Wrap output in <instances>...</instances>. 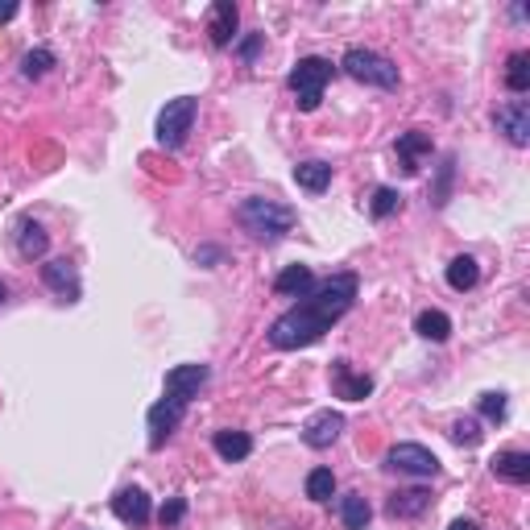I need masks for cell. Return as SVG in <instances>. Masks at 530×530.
Masks as SVG:
<instances>
[{"instance_id": "obj_1", "label": "cell", "mask_w": 530, "mask_h": 530, "mask_svg": "<svg viewBox=\"0 0 530 530\" xmlns=\"http://www.w3.org/2000/svg\"><path fill=\"white\" fill-rule=\"evenodd\" d=\"M356 286H361L356 274H332V278H324V282H315L303 295V303L274 319L270 344L282 348V353H290V348H307V344L324 340L327 327H332L340 315L353 311Z\"/></svg>"}, {"instance_id": "obj_2", "label": "cell", "mask_w": 530, "mask_h": 530, "mask_svg": "<svg viewBox=\"0 0 530 530\" xmlns=\"http://www.w3.org/2000/svg\"><path fill=\"white\" fill-rule=\"evenodd\" d=\"M236 220H241V228H245L253 241H265V245L282 241V236L298 224L295 207L278 203V199H245V203L236 207Z\"/></svg>"}, {"instance_id": "obj_3", "label": "cell", "mask_w": 530, "mask_h": 530, "mask_svg": "<svg viewBox=\"0 0 530 530\" xmlns=\"http://www.w3.org/2000/svg\"><path fill=\"white\" fill-rule=\"evenodd\" d=\"M348 75L356 79V83H364V88H382V91H393L398 88V67H393L385 54H377V50H369V46H353L348 54H344V62H340Z\"/></svg>"}, {"instance_id": "obj_4", "label": "cell", "mask_w": 530, "mask_h": 530, "mask_svg": "<svg viewBox=\"0 0 530 530\" xmlns=\"http://www.w3.org/2000/svg\"><path fill=\"white\" fill-rule=\"evenodd\" d=\"M327 79H332V62H327V59H298L286 83H290V91H295L298 109L315 112V109H319V99H324Z\"/></svg>"}, {"instance_id": "obj_5", "label": "cell", "mask_w": 530, "mask_h": 530, "mask_svg": "<svg viewBox=\"0 0 530 530\" xmlns=\"http://www.w3.org/2000/svg\"><path fill=\"white\" fill-rule=\"evenodd\" d=\"M195 112H199V104L191 96L170 99L166 109L157 112V141H162L166 149H178L183 141H187L191 125H195Z\"/></svg>"}, {"instance_id": "obj_6", "label": "cell", "mask_w": 530, "mask_h": 530, "mask_svg": "<svg viewBox=\"0 0 530 530\" xmlns=\"http://www.w3.org/2000/svg\"><path fill=\"white\" fill-rule=\"evenodd\" d=\"M493 125H497V133H506V141L510 146H530V104L526 99H506L497 112H493Z\"/></svg>"}, {"instance_id": "obj_7", "label": "cell", "mask_w": 530, "mask_h": 530, "mask_svg": "<svg viewBox=\"0 0 530 530\" xmlns=\"http://www.w3.org/2000/svg\"><path fill=\"white\" fill-rule=\"evenodd\" d=\"M385 464L398 468V472H406V477H435V472H440L435 452H427L422 443H393L390 456H385Z\"/></svg>"}, {"instance_id": "obj_8", "label": "cell", "mask_w": 530, "mask_h": 530, "mask_svg": "<svg viewBox=\"0 0 530 530\" xmlns=\"http://www.w3.org/2000/svg\"><path fill=\"white\" fill-rule=\"evenodd\" d=\"M183 411H187V402H178V398H162V402L149 406V448H162L175 435V427L183 422Z\"/></svg>"}, {"instance_id": "obj_9", "label": "cell", "mask_w": 530, "mask_h": 530, "mask_svg": "<svg viewBox=\"0 0 530 530\" xmlns=\"http://www.w3.org/2000/svg\"><path fill=\"white\" fill-rule=\"evenodd\" d=\"M207 377H212L207 364H178V369H170L166 374V398L191 402V398H199V390L207 385Z\"/></svg>"}, {"instance_id": "obj_10", "label": "cell", "mask_w": 530, "mask_h": 530, "mask_svg": "<svg viewBox=\"0 0 530 530\" xmlns=\"http://www.w3.org/2000/svg\"><path fill=\"white\" fill-rule=\"evenodd\" d=\"M340 431H344V414L340 411H319L303 427V443L315 448V452H324V448H332V443L340 440Z\"/></svg>"}, {"instance_id": "obj_11", "label": "cell", "mask_w": 530, "mask_h": 530, "mask_svg": "<svg viewBox=\"0 0 530 530\" xmlns=\"http://www.w3.org/2000/svg\"><path fill=\"white\" fill-rule=\"evenodd\" d=\"M112 514H117L125 526H146L149 518H154V510H149V497H146V489H120L117 497H112Z\"/></svg>"}, {"instance_id": "obj_12", "label": "cell", "mask_w": 530, "mask_h": 530, "mask_svg": "<svg viewBox=\"0 0 530 530\" xmlns=\"http://www.w3.org/2000/svg\"><path fill=\"white\" fill-rule=\"evenodd\" d=\"M42 282H46L59 298H67V303L79 298V274H75V265L71 261H46L42 265Z\"/></svg>"}, {"instance_id": "obj_13", "label": "cell", "mask_w": 530, "mask_h": 530, "mask_svg": "<svg viewBox=\"0 0 530 530\" xmlns=\"http://www.w3.org/2000/svg\"><path fill=\"white\" fill-rule=\"evenodd\" d=\"M236 21H241V13H236L232 0H216V5H212V21H207L212 46H228V42L236 38Z\"/></svg>"}, {"instance_id": "obj_14", "label": "cell", "mask_w": 530, "mask_h": 530, "mask_svg": "<svg viewBox=\"0 0 530 530\" xmlns=\"http://www.w3.org/2000/svg\"><path fill=\"white\" fill-rule=\"evenodd\" d=\"M332 377H336V393H340V398H348V402H361V398H369V393H374V377H369V374H353V369H348V361H336Z\"/></svg>"}, {"instance_id": "obj_15", "label": "cell", "mask_w": 530, "mask_h": 530, "mask_svg": "<svg viewBox=\"0 0 530 530\" xmlns=\"http://www.w3.org/2000/svg\"><path fill=\"white\" fill-rule=\"evenodd\" d=\"M489 472L497 477V481L526 485L530 481V452H497L489 460Z\"/></svg>"}, {"instance_id": "obj_16", "label": "cell", "mask_w": 530, "mask_h": 530, "mask_svg": "<svg viewBox=\"0 0 530 530\" xmlns=\"http://www.w3.org/2000/svg\"><path fill=\"white\" fill-rule=\"evenodd\" d=\"M398 157H402V170L406 175H419V162H422V154H431V137L422 133V128H411V133H402L398 137Z\"/></svg>"}, {"instance_id": "obj_17", "label": "cell", "mask_w": 530, "mask_h": 530, "mask_svg": "<svg viewBox=\"0 0 530 530\" xmlns=\"http://www.w3.org/2000/svg\"><path fill=\"white\" fill-rule=\"evenodd\" d=\"M50 249V236L42 224H33V220H21L17 224V253L25 257V261H33V257H46Z\"/></svg>"}, {"instance_id": "obj_18", "label": "cell", "mask_w": 530, "mask_h": 530, "mask_svg": "<svg viewBox=\"0 0 530 530\" xmlns=\"http://www.w3.org/2000/svg\"><path fill=\"white\" fill-rule=\"evenodd\" d=\"M431 506V493L427 489H402V493H390V518H419L422 510Z\"/></svg>"}, {"instance_id": "obj_19", "label": "cell", "mask_w": 530, "mask_h": 530, "mask_svg": "<svg viewBox=\"0 0 530 530\" xmlns=\"http://www.w3.org/2000/svg\"><path fill=\"white\" fill-rule=\"evenodd\" d=\"M311 286H315V274L307 270V265H286L282 274L274 278V290L278 295H286V298H303Z\"/></svg>"}, {"instance_id": "obj_20", "label": "cell", "mask_w": 530, "mask_h": 530, "mask_svg": "<svg viewBox=\"0 0 530 530\" xmlns=\"http://www.w3.org/2000/svg\"><path fill=\"white\" fill-rule=\"evenodd\" d=\"M414 332H419L422 340L443 344L448 336H452V319H448L443 311H435V307H427V311H419V315H414Z\"/></svg>"}, {"instance_id": "obj_21", "label": "cell", "mask_w": 530, "mask_h": 530, "mask_svg": "<svg viewBox=\"0 0 530 530\" xmlns=\"http://www.w3.org/2000/svg\"><path fill=\"white\" fill-rule=\"evenodd\" d=\"M369 518H374V506L364 501V493H348V497H340L344 530H364V526H369Z\"/></svg>"}, {"instance_id": "obj_22", "label": "cell", "mask_w": 530, "mask_h": 530, "mask_svg": "<svg viewBox=\"0 0 530 530\" xmlns=\"http://www.w3.org/2000/svg\"><path fill=\"white\" fill-rule=\"evenodd\" d=\"M216 456L220 460H228V464H236V460H245L249 452H253V440H249L245 431H216Z\"/></svg>"}, {"instance_id": "obj_23", "label": "cell", "mask_w": 530, "mask_h": 530, "mask_svg": "<svg viewBox=\"0 0 530 530\" xmlns=\"http://www.w3.org/2000/svg\"><path fill=\"white\" fill-rule=\"evenodd\" d=\"M481 282V265L472 261L468 253H460V257H452V265H448V286H452V290H472V286Z\"/></svg>"}, {"instance_id": "obj_24", "label": "cell", "mask_w": 530, "mask_h": 530, "mask_svg": "<svg viewBox=\"0 0 530 530\" xmlns=\"http://www.w3.org/2000/svg\"><path fill=\"white\" fill-rule=\"evenodd\" d=\"M295 183L303 191H311V195H319V191H327V183H332V166H327V162H298Z\"/></svg>"}, {"instance_id": "obj_25", "label": "cell", "mask_w": 530, "mask_h": 530, "mask_svg": "<svg viewBox=\"0 0 530 530\" xmlns=\"http://www.w3.org/2000/svg\"><path fill=\"white\" fill-rule=\"evenodd\" d=\"M506 88L514 96H526L530 91V54L526 50H514L510 59H506Z\"/></svg>"}, {"instance_id": "obj_26", "label": "cell", "mask_w": 530, "mask_h": 530, "mask_svg": "<svg viewBox=\"0 0 530 530\" xmlns=\"http://www.w3.org/2000/svg\"><path fill=\"white\" fill-rule=\"evenodd\" d=\"M50 67H54V50H50V46H33L30 54L21 59V75H25V79H42Z\"/></svg>"}, {"instance_id": "obj_27", "label": "cell", "mask_w": 530, "mask_h": 530, "mask_svg": "<svg viewBox=\"0 0 530 530\" xmlns=\"http://www.w3.org/2000/svg\"><path fill=\"white\" fill-rule=\"evenodd\" d=\"M336 493V472L332 468H315L311 477H307V497L311 501H332Z\"/></svg>"}, {"instance_id": "obj_28", "label": "cell", "mask_w": 530, "mask_h": 530, "mask_svg": "<svg viewBox=\"0 0 530 530\" xmlns=\"http://www.w3.org/2000/svg\"><path fill=\"white\" fill-rule=\"evenodd\" d=\"M402 207V195L393 187H377L374 191V199H369V212H374V220H385V216H393Z\"/></svg>"}, {"instance_id": "obj_29", "label": "cell", "mask_w": 530, "mask_h": 530, "mask_svg": "<svg viewBox=\"0 0 530 530\" xmlns=\"http://www.w3.org/2000/svg\"><path fill=\"white\" fill-rule=\"evenodd\" d=\"M481 422L477 419H456L452 422V440L460 443V448H477V443H481Z\"/></svg>"}, {"instance_id": "obj_30", "label": "cell", "mask_w": 530, "mask_h": 530, "mask_svg": "<svg viewBox=\"0 0 530 530\" xmlns=\"http://www.w3.org/2000/svg\"><path fill=\"white\" fill-rule=\"evenodd\" d=\"M183 518H187V501H183V497H170L166 506L157 510V522H162V526H178Z\"/></svg>"}, {"instance_id": "obj_31", "label": "cell", "mask_w": 530, "mask_h": 530, "mask_svg": "<svg viewBox=\"0 0 530 530\" xmlns=\"http://www.w3.org/2000/svg\"><path fill=\"white\" fill-rule=\"evenodd\" d=\"M481 414L493 422L506 419V393H481Z\"/></svg>"}, {"instance_id": "obj_32", "label": "cell", "mask_w": 530, "mask_h": 530, "mask_svg": "<svg viewBox=\"0 0 530 530\" xmlns=\"http://www.w3.org/2000/svg\"><path fill=\"white\" fill-rule=\"evenodd\" d=\"M261 38H265V33H249V38L236 46V50H241V59L253 62V59H257V50H261Z\"/></svg>"}, {"instance_id": "obj_33", "label": "cell", "mask_w": 530, "mask_h": 530, "mask_svg": "<svg viewBox=\"0 0 530 530\" xmlns=\"http://www.w3.org/2000/svg\"><path fill=\"white\" fill-rule=\"evenodd\" d=\"M17 17V0H0V25Z\"/></svg>"}, {"instance_id": "obj_34", "label": "cell", "mask_w": 530, "mask_h": 530, "mask_svg": "<svg viewBox=\"0 0 530 530\" xmlns=\"http://www.w3.org/2000/svg\"><path fill=\"white\" fill-rule=\"evenodd\" d=\"M448 530H477V522H472V518H456Z\"/></svg>"}, {"instance_id": "obj_35", "label": "cell", "mask_w": 530, "mask_h": 530, "mask_svg": "<svg viewBox=\"0 0 530 530\" xmlns=\"http://www.w3.org/2000/svg\"><path fill=\"white\" fill-rule=\"evenodd\" d=\"M0 303H5V282H0Z\"/></svg>"}]
</instances>
